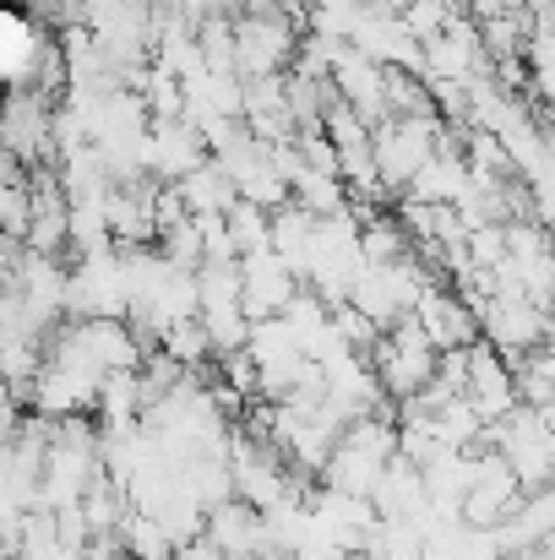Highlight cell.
Segmentation results:
<instances>
[{
	"instance_id": "1",
	"label": "cell",
	"mask_w": 555,
	"mask_h": 560,
	"mask_svg": "<svg viewBox=\"0 0 555 560\" xmlns=\"http://www.w3.org/2000/svg\"><path fill=\"white\" fill-rule=\"evenodd\" d=\"M234 33H240V77H284V66L300 60V33L284 5L240 11Z\"/></svg>"
},
{
	"instance_id": "2",
	"label": "cell",
	"mask_w": 555,
	"mask_h": 560,
	"mask_svg": "<svg viewBox=\"0 0 555 560\" xmlns=\"http://www.w3.org/2000/svg\"><path fill=\"white\" fill-rule=\"evenodd\" d=\"M479 322H485V338L512 360V365H523L534 349H545V338H551V311L545 305H534V300H523V294H490V305L479 311Z\"/></svg>"
},
{
	"instance_id": "3",
	"label": "cell",
	"mask_w": 555,
	"mask_h": 560,
	"mask_svg": "<svg viewBox=\"0 0 555 560\" xmlns=\"http://www.w3.org/2000/svg\"><path fill=\"white\" fill-rule=\"evenodd\" d=\"M414 316H419V327L430 332V343H436L441 354H447V349H469V343H479V338H485L479 311H474L463 294H452L447 283H430V289L419 294Z\"/></svg>"
},
{
	"instance_id": "4",
	"label": "cell",
	"mask_w": 555,
	"mask_h": 560,
	"mask_svg": "<svg viewBox=\"0 0 555 560\" xmlns=\"http://www.w3.org/2000/svg\"><path fill=\"white\" fill-rule=\"evenodd\" d=\"M240 272H245V311L251 322H267V316H284L289 300L305 289V278L278 256V250H256V256H240Z\"/></svg>"
},
{
	"instance_id": "5",
	"label": "cell",
	"mask_w": 555,
	"mask_h": 560,
	"mask_svg": "<svg viewBox=\"0 0 555 560\" xmlns=\"http://www.w3.org/2000/svg\"><path fill=\"white\" fill-rule=\"evenodd\" d=\"M207 539H218L234 560H256L262 550H273V528H267V512L251 506V501H223L207 512Z\"/></svg>"
},
{
	"instance_id": "6",
	"label": "cell",
	"mask_w": 555,
	"mask_h": 560,
	"mask_svg": "<svg viewBox=\"0 0 555 560\" xmlns=\"http://www.w3.org/2000/svg\"><path fill=\"white\" fill-rule=\"evenodd\" d=\"M386 468H392V457H381V452L360 446L355 435H344L333 446L327 468H322V485L338 490V495H375V485L386 479Z\"/></svg>"
},
{
	"instance_id": "7",
	"label": "cell",
	"mask_w": 555,
	"mask_h": 560,
	"mask_svg": "<svg viewBox=\"0 0 555 560\" xmlns=\"http://www.w3.org/2000/svg\"><path fill=\"white\" fill-rule=\"evenodd\" d=\"M120 539H126V550L131 560H175V539H170V528L153 517V512H142V506H131L126 517H120Z\"/></svg>"
},
{
	"instance_id": "8",
	"label": "cell",
	"mask_w": 555,
	"mask_h": 560,
	"mask_svg": "<svg viewBox=\"0 0 555 560\" xmlns=\"http://www.w3.org/2000/svg\"><path fill=\"white\" fill-rule=\"evenodd\" d=\"M360 245H366V261L370 267H392V261H403V256H414V234H408V223L403 218H370L366 234H360Z\"/></svg>"
},
{
	"instance_id": "9",
	"label": "cell",
	"mask_w": 555,
	"mask_h": 560,
	"mask_svg": "<svg viewBox=\"0 0 555 560\" xmlns=\"http://www.w3.org/2000/svg\"><path fill=\"white\" fill-rule=\"evenodd\" d=\"M229 234H234V245H240V256H256V250H273V207H262V201H234L229 207Z\"/></svg>"
},
{
	"instance_id": "10",
	"label": "cell",
	"mask_w": 555,
	"mask_h": 560,
	"mask_svg": "<svg viewBox=\"0 0 555 560\" xmlns=\"http://www.w3.org/2000/svg\"><path fill=\"white\" fill-rule=\"evenodd\" d=\"M164 349L181 360L185 371H201V365L218 354V343H212V332H207V322H201V316H185V322H175V327L164 332Z\"/></svg>"
},
{
	"instance_id": "11",
	"label": "cell",
	"mask_w": 555,
	"mask_h": 560,
	"mask_svg": "<svg viewBox=\"0 0 555 560\" xmlns=\"http://www.w3.org/2000/svg\"><path fill=\"white\" fill-rule=\"evenodd\" d=\"M294 556L300 560H360L355 556V545H338V539H305Z\"/></svg>"
},
{
	"instance_id": "12",
	"label": "cell",
	"mask_w": 555,
	"mask_h": 560,
	"mask_svg": "<svg viewBox=\"0 0 555 560\" xmlns=\"http://www.w3.org/2000/svg\"><path fill=\"white\" fill-rule=\"evenodd\" d=\"M256 560H300V556H294V550H262Z\"/></svg>"
}]
</instances>
